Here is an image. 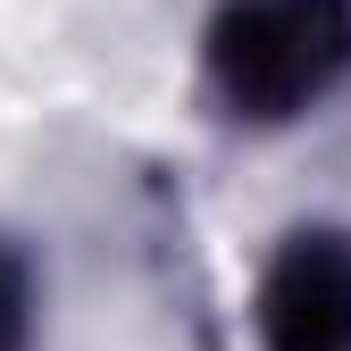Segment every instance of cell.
I'll return each mask as SVG.
<instances>
[{
  "instance_id": "cell-1",
  "label": "cell",
  "mask_w": 351,
  "mask_h": 351,
  "mask_svg": "<svg viewBox=\"0 0 351 351\" xmlns=\"http://www.w3.org/2000/svg\"><path fill=\"white\" fill-rule=\"evenodd\" d=\"M351 75V0H226L209 17V93L226 117L285 125Z\"/></svg>"
},
{
  "instance_id": "cell-2",
  "label": "cell",
  "mask_w": 351,
  "mask_h": 351,
  "mask_svg": "<svg viewBox=\"0 0 351 351\" xmlns=\"http://www.w3.org/2000/svg\"><path fill=\"white\" fill-rule=\"evenodd\" d=\"M259 351H351V234L301 226L259 276Z\"/></svg>"
},
{
  "instance_id": "cell-3",
  "label": "cell",
  "mask_w": 351,
  "mask_h": 351,
  "mask_svg": "<svg viewBox=\"0 0 351 351\" xmlns=\"http://www.w3.org/2000/svg\"><path fill=\"white\" fill-rule=\"evenodd\" d=\"M34 343V276L25 259L0 243V351H25Z\"/></svg>"
}]
</instances>
